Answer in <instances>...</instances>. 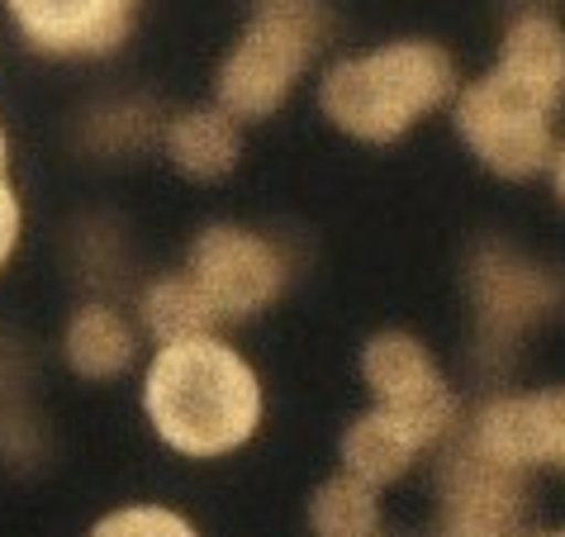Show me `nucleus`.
Returning <instances> with one entry per match:
<instances>
[{
    "label": "nucleus",
    "instance_id": "20e7f679",
    "mask_svg": "<svg viewBox=\"0 0 565 537\" xmlns=\"http://www.w3.org/2000/svg\"><path fill=\"white\" fill-rule=\"evenodd\" d=\"M319 39L323 14L313 0H266L218 67V105L238 119H266L300 82Z\"/></svg>",
    "mask_w": 565,
    "mask_h": 537
},
{
    "label": "nucleus",
    "instance_id": "423d86ee",
    "mask_svg": "<svg viewBox=\"0 0 565 537\" xmlns=\"http://www.w3.org/2000/svg\"><path fill=\"white\" fill-rule=\"evenodd\" d=\"M470 295H476L484 352H509L523 328L561 309L565 281L552 276L546 266L527 262L523 252L490 243L470 262Z\"/></svg>",
    "mask_w": 565,
    "mask_h": 537
},
{
    "label": "nucleus",
    "instance_id": "1a4fd4ad",
    "mask_svg": "<svg viewBox=\"0 0 565 537\" xmlns=\"http://www.w3.org/2000/svg\"><path fill=\"white\" fill-rule=\"evenodd\" d=\"M470 442L518 471L523 466L565 471V390L490 400L470 423Z\"/></svg>",
    "mask_w": 565,
    "mask_h": 537
},
{
    "label": "nucleus",
    "instance_id": "9b49d317",
    "mask_svg": "<svg viewBox=\"0 0 565 537\" xmlns=\"http://www.w3.org/2000/svg\"><path fill=\"white\" fill-rule=\"evenodd\" d=\"M418 452H423V438L409 429V423L385 414L381 404L342 433V466H348L352 476H361L366 485H375V489L399 481L404 471L414 466Z\"/></svg>",
    "mask_w": 565,
    "mask_h": 537
},
{
    "label": "nucleus",
    "instance_id": "ddd939ff",
    "mask_svg": "<svg viewBox=\"0 0 565 537\" xmlns=\"http://www.w3.org/2000/svg\"><path fill=\"white\" fill-rule=\"evenodd\" d=\"M67 361L86 381H115L134 367V328L119 309L86 305L67 328Z\"/></svg>",
    "mask_w": 565,
    "mask_h": 537
},
{
    "label": "nucleus",
    "instance_id": "a211bd4d",
    "mask_svg": "<svg viewBox=\"0 0 565 537\" xmlns=\"http://www.w3.org/2000/svg\"><path fill=\"white\" fill-rule=\"evenodd\" d=\"M552 186H556V196H561V204H565V144L552 152Z\"/></svg>",
    "mask_w": 565,
    "mask_h": 537
},
{
    "label": "nucleus",
    "instance_id": "f03ea898",
    "mask_svg": "<svg viewBox=\"0 0 565 537\" xmlns=\"http://www.w3.org/2000/svg\"><path fill=\"white\" fill-rule=\"evenodd\" d=\"M143 404L157 438L181 456H228L257 433L262 386L238 347L214 334L162 343L148 367Z\"/></svg>",
    "mask_w": 565,
    "mask_h": 537
},
{
    "label": "nucleus",
    "instance_id": "f3484780",
    "mask_svg": "<svg viewBox=\"0 0 565 537\" xmlns=\"http://www.w3.org/2000/svg\"><path fill=\"white\" fill-rule=\"evenodd\" d=\"M14 243H20V200L0 181V266L14 257Z\"/></svg>",
    "mask_w": 565,
    "mask_h": 537
},
{
    "label": "nucleus",
    "instance_id": "7ed1b4c3",
    "mask_svg": "<svg viewBox=\"0 0 565 537\" xmlns=\"http://www.w3.org/2000/svg\"><path fill=\"white\" fill-rule=\"evenodd\" d=\"M451 96H457V62L428 39H404L361 57H342L319 82L323 115L342 134L366 138V144H395Z\"/></svg>",
    "mask_w": 565,
    "mask_h": 537
},
{
    "label": "nucleus",
    "instance_id": "6e6552de",
    "mask_svg": "<svg viewBox=\"0 0 565 537\" xmlns=\"http://www.w3.org/2000/svg\"><path fill=\"white\" fill-rule=\"evenodd\" d=\"M443 537H513L523 518V471L470 442V433L443 462Z\"/></svg>",
    "mask_w": 565,
    "mask_h": 537
},
{
    "label": "nucleus",
    "instance_id": "f257e3e1",
    "mask_svg": "<svg viewBox=\"0 0 565 537\" xmlns=\"http://www.w3.org/2000/svg\"><path fill=\"white\" fill-rule=\"evenodd\" d=\"M565 96V29L523 14L499 43V62L457 96V134L490 171L527 181L552 162V115Z\"/></svg>",
    "mask_w": 565,
    "mask_h": 537
},
{
    "label": "nucleus",
    "instance_id": "aec40b11",
    "mask_svg": "<svg viewBox=\"0 0 565 537\" xmlns=\"http://www.w3.org/2000/svg\"><path fill=\"white\" fill-rule=\"evenodd\" d=\"M542 537H565V533H542Z\"/></svg>",
    "mask_w": 565,
    "mask_h": 537
},
{
    "label": "nucleus",
    "instance_id": "2eb2a0df",
    "mask_svg": "<svg viewBox=\"0 0 565 537\" xmlns=\"http://www.w3.org/2000/svg\"><path fill=\"white\" fill-rule=\"evenodd\" d=\"M309 524L319 537H381V504L375 485H366L352 471L328 481L309 504Z\"/></svg>",
    "mask_w": 565,
    "mask_h": 537
},
{
    "label": "nucleus",
    "instance_id": "9d476101",
    "mask_svg": "<svg viewBox=\"0 0 565 537\" xmlns=\"http://www.w3.org/2000/svg\"><path fill=\"white\" fill-rule=\"evenodd\" d=\"M138 0H10L14 24L39 53L105 57L134 29Z\"/></svg>",
    "mask_w": 565,
    "mask_h": 537
},
{
    "label": "nucleus",
    "instance_id": "6ab92c4d",
    "mask_svg": "<svg viewBox=\"0 0 565 537\" xmlns=\"http://www.w3.org/2000/svg\"><path fill=\"white\" fill-rule=\"evenodd\" d=\"M0 181H6V134H0Z\"/></svg>",
    "mask_w": 565,
    "mask_h": 537
},
{
    "label": "nucleus",
    "instance_id": "4468645a",
    "mask_svg": "<svg viewBox=\"0 0 565 537\" xmlns=\"http://www.w3.org/2000/svg\"><path fill=\"white\" fill-rule=\"evenodd\" d=\"M143 319H148L157 343H177V338L214 334L218 314L210 309V299H205V291L195 286L191 272H171V276H162V281H152L148 286Z\"/></svg>",
    "mask_w": 565,
    "mask_h": 537
},
{
    "label": "nucleus",
    "instance_id": "dca6fc26",
    "mask_svg": "<svg viewBox=\"0 0 565 537\" xmlns=\"http://www.w3.org/2000/svg\"><path fill=\"white\" fill-rule=\"evenodd\" d=\"M90 537H195V528L185 524L181 514L157 509V504H134V509H119L96 524Z\"/></svg>",
    "mask_w": 565,
    "mask_h": 537
},
{
    "label": "nucleus",
    "instance_id": "0eeeda50",
    "mask_svg": "<svg viewBox=\"0 0 565 537\" xmlns=\"http://www.w3.org/2000/svg\"><path fill=\"white\" fill-rule=\"evenodd\" d=\"M361 376H366L375 404L399 423H409L423 438V448L447 438V429L457 423V394L443 381V371L433 367L428 347L409 334L371 338V347L361 352Z\"/></svg>",
    "mask_w": 565,
    "mask_h": 537
},
{
    "label": "nucleus",
    "instance_id": "39448f33",
    "mask_svg": "<svg viewBox=\"0 0 565 537\" xmlns=\"http://www.w3.org/2000/svg\"><path fill=\"white\" fill-rule=\"evenodd\" d=\"M185 272L205 291L218 324L253 319L257 309H266L286 291V257H280V248L238 224H214L200 233Z\"/></svg>",
    "mask_w": 565,
    "mask_h": 537
},
{
    "label": "nucleus",
    "instance_id": "f8f14e48",
    "mask_svg": "<svg viewBox=\"0 0 565 537\" xmlns=\"http://www.w3.org/2000/svg\"><path fill=\"white\" fill-rule=\"evenodd\" d=\"M238 148H243L238 115H228L224 105L218 109H191V115H181L167 129L171 162L195 181H214V177H224V171H233Z\"/></svg>",
    "mask_w": 565,
    "mask_h": 537
}]
</instances>
